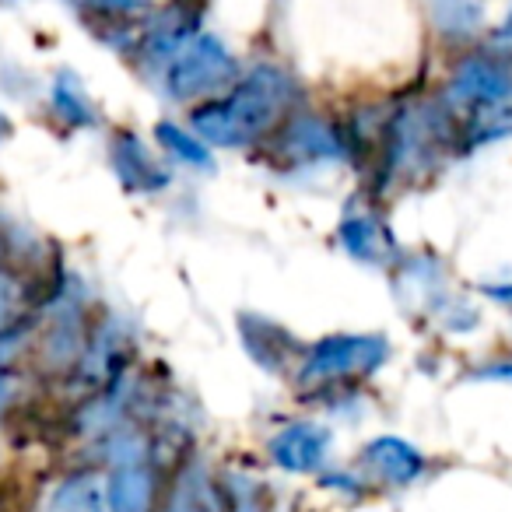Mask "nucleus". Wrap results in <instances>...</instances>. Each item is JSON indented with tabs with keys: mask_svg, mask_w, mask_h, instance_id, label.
<instances>
[{
	"mask_svg": "<svg viewBox=\"0 0 512 512\" xmlns=\"http://www.w3.org/2000/svg\"><path fill=\"white\" fill-rule=\"evenodd\" d=\"M299 99L292 74L281 67H253L249 74L235 78L214 99H204L193 109V134L218 148H246L292 116Z\"/></svg>",
	"mask_w": 512,
	"mask_h": 512,
	"instance_id": "1",
	"label": "nucleus"
},
{
	"mask_svg": "<svg viewBox=\"0 0 512 512\" xmlns=\"http://www.w3.org/2000/svg\"><path fill=\"white\" fill-rule=\"evenodd\" d=\"M449 123H460L470 144L498 141L512 134V57L502 53H470L449 74L442 95Z\"/></svg>",
	"mask_w": 512,
	"mask_h": 512,
	"instance_id": "2",
	"label": "nucleus"
},
{
	"mask_svg": "<svg viewBox=\"0 0 512 512\" xmlns=\"http://www.w3.org/2000/svg\"><path fill=\"white\" fill-rule=\"evenodd\" d=\"M239 78L235 57L225 50V43L214 36H193L183 43L162 67L165 95L176 102H204L225 92Z\"/></svg>",
	"mask_w": 512,
	"mask_h": 512,
	"instance_id": "3",
	"label": "nucleus"
},
{
	"mask_svg": "<svg viewBox=\"0 0 512 512\" xmlns=\"http://www.w3.org/2000/svg\"><path fill=\"white\" fill-rule=\"evenodd\" d=\"M386 341L365 334L327 337L309 351V362L302 365V379L309 383H341V379L369 376L383 365Z\"/></svg>",
	"mask_w": 512,
	"mask_h": 512,
	"instance_id": "4",
	"label": "nucleus"
},
{
	"mask_svg": "<svg viewBox=\"0 0 512 512\" xmlns=\"http://www.w3.org/2000/svg\"><path fill=\"white\" fill-rule=\"evenodd\" d=\"M278 155L299 169L344 158V137L323 116H288L278 127Z\"/></svg>",
	"mask_w": 512,
	"mask_h": 512,
	"instance_id": "5",
	"label": "nucleus"
},
{
	"mask_svg": "<svg viewBox=\"0 0 512 512\" xmlns=\"http://www.w3.org/2000/svg\"><path fill=\"white\" fill-rule=\"evenodd\" d=\"M327 453H330V432L320 425H309V421H295V425H285L281 432L271 435V460L278 467L292 470V474L320 470Z\"/></svg>",
	"mask_w": 512,
	"mask_h": 512,
	"instance_id": "6",
	"label": "nucleus"
},
{
	"mask_svg": "<svg viewBox=\"0 0 512 512\" xmlns=\"http://www.w3.org/2000/svg\"><path fill=\"white\" fill-rule=\"evenodd\" d=\"M113 169L123 179L127 190L137 193H155L169 186V172L158 162V155L151 148H144V141L137 134H120L113 141Z\"/></svg>",
	"mask_w": 512,
	"mask_h": 512,
	"instance_id": "7",
	"label": "nucleus"
},
{
	"mask_svg": "<svg viewBox=\"0 0 512 512\" xmlns=\"http://www.w3.org/2000/svg\"><path fill=\"white\" fill-rule=\"evenodd\" d=\"M341 242L348 246L351 256H358V260L376 264V267H383L386 260L397 253V242L390 239V228H386L372 211L348 214L341 225Z\"/></svg>",
	"mask_w": 512,
	"mask_h": 512,
	"instance_id": "8",
	"label": "nucleus"
},
{
	"mask_svg": "<svg viewBox=\"0 0 512 512\" xmlns=\"http://www.w3.org/2000/svg\"><path fill=\"white\" fill-rule=\"evenodd\" d=\"M362 460L365 470H372L383 484H411L425 470L421 453H414L404 439H393V435H383V439L372 442Z\"/></svg>",
	"mask_w": 512,
	"mask_h": 512,
	"instance_id": "9",
	"label": "nucleus"
},
{
	"mask_svg": "<svg viewBox=\"0 0 512 512\" xmlns=\"http://www.w3.org/2000/svg\"><path fill=\"white\" fill-rule=\"evenodd\" d=\"M109 512H151V498H155V481L151 470L141 460L120 463L116 474L109 477Z\"/></svg>",
	"mask_w": 512,
	"mask_h": 512,
	"instance_id": "10",
	"label": "nucleus"
},
{
	"mask_svg": "<svg viewBox=\"0 0 512 512\" xmlns=\"http://www.w3.org/2000/svg\"><path fill=\"white\" fill-rule=\"evenodd\" d=\"M46 512H109V495L99 484V477L78 474L67 477L64 484H57Z\"/></svg>",
	"mask_w": 512,
	"mask_h": 512,
	"instance_id": "11",
	"label": "nucleus"
},
{
	"mask_svg": "<svg viewBox=\"0 0 512 512\" xmlns=\"http://www.w3.org/2000/svg\"><path fill=\"white\" fill-rule=\"evenodd\" d=\"M242 330H246L249 355L264 365V369H281V365H288V355H292V348H285V344L292 341L288 330H281L278 323L260 320V316H256L253 323H246Z\"/></svg>",
	"mask_w": 512,
	"mask_h": 512,
	"instance_id": "12",
	"label": "nucleus"
},
{
	"mask_svg": "<svg viewBox=\"0 0 512 512\" xmlns=\"http://www.w3.org/2000/svg\"><path fill=\"white\" fill-rule=\"evenodd\" d=\"M53 109L71 127H92L95 123V106L74 74H60L57 78V85H53Z\"/></svg>",
	"mask_w": 512,
	"mask_h": 512,
	"instance_id": "13",
	"label": "nucleus"
},
{
	"mask_svg": "<svg viewBox=\"0 0 512 512\" xmlns=\"http://www.w3.org/2000/svg\"><path fill=\"white\" fill-rule=\"evenodd\" d=\"M155 137L162 141V148H169V155L179 158V162L193 165V169H211V151H207V141H200V134L176 127V123H158Z\"/></svg>",
	"mask_w": 512,
	"mask_h": 512,
	"instance_id": "14",
	"label": "nucleus"
},
{
	"mask_svg": "<svg viewBox=\"0 0 512 512\" xmlns=\"http://www.w3.org/2000/svg\"><path fill=\"white\" fill-rule=\"evenodd\" d=\"M439 29L453 32V36H470L481 18V4L477 0H432Z\"/></svg>",
	"mask_w": 512,
	"mask_h": 512,
	"instance_id": "15",
	"label": "nucleus"
},
{
	"mask_svg": "<svg viewBox=\"0 0 512 512\" xmlns=\"http://www.w3.org/2000/svg\"><path fill=\"white\" fill-rule=\"evenodd\" d=\"M204 484L197 481H183L176 491H172V502H169V512H218V505L211 502L207 491H200Z\"/></svg>",
	"mask_w": 512,
	"mask_h": 512,
	"instance_id": "16",
	"label": "nucleus"
},
{
	"mask_svg": "<svg viewBox=\"0 0 512 512\" xmlns=\"http://www.w3.org/2000/svg\"><path fill=\"white\" fill-rule=\"evenodd\" d=\"M218 512H260L256 509V491L246 481H228L225 495H221V509Z\"/></svg>",
	"mask_w": 512,
	"mask_h": 512,
	"instance_id": "17",
	"label": "nucleus"
},
{
	"mask_svg": "<svg viewBox=\"0 0 512 512\" xmlns=\"http://www.w3.org/2000/svg\"><path fill=\"white\" fill-rule=\"evenodd\" d=\"M74 4L92 11V15H109V18H123L141 11V0H74Z\"/></svg>",
	"mask_w": 512,
	"mask_h": 512,
	"instance_id": "18",
	"label": "nucleus"
},
{
	"mask_svg": "<svg viewBox=\"0 0 512 512\" xmlns=\"http://www.w3.org/2000/svg\"><path fill=\"white\" fill-rule=\"evenodd\" d=\"M15 313H18V288L0 274V334H4V327H8Z\"/></svg>",
	"mask_w": 512,
	"mask_h": 512,
	"instance_id": "19",
	"label": "nucleus"
},
{
	"mask_svg": "<svg viewBox=\"0 0 512 512\" xmlns=\"http://www.w3.org/2000/svg\"><path fill=\"white\" fill-rule=\"evenodd\" d=\"M495 43L502 46V50H512V11H509V15H505V25H502V29H498Z\"/></svg>",
	"mask_w": 512,
	"mask_h": 512,
	"instance_id": "20",
	"label": "nucleus"
},
{
	"mask_svg": "<svg viewBox=\"0 0 512 512\" xmlns=\"http://www.w3.org/2000/svg\"><path fill=\"white\" fill-rule=\"evenodd\" d=\"M484 292H488L495 302H505V306H512V285H502V288H484Z\"/></svg>",
	"mask_w": 512,
	"mask_h": 512,
	"instance_id": "21",
	"label": "nucleus"
},
{
	"mask_svg": "<svg viewBox=\"0 0 512 512\" xmlns=\"http://www.w3.org/2000/svg\"><path fill=\"white\" fill-rule=\"evenodd\" d=\"M8 137H11V120L4 116V109H0V144L8 141Z\"/></svg>",
	"mask_w": 512,
	"mask_h": 512,
	"instance_id": "22",
	"label": "nucleus"
}]
</instances>
